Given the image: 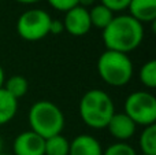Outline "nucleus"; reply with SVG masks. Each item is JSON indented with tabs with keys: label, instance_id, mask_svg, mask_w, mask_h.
I'll list each match as a JSON object with an SVG mask.
<instances>
[{
	"label": "nucleus",
	"instance_id": "obj_1",
	"mask_svg": "<svg viewBox=\"0 0 156 155\" xmlns=\"http://www.w3.org/2000/svg\"><path fill=\"white\" fill-rule=\"evenodd\" d=\"M103 43L110 51L129 54L141 45L144 38V25L129 14L116 15L103 30Z\"/></svg>",
	"mask_w": 156,
	"mask_h": 155
},
{
	"label": "nucleus",
	"instance_id": "obj_2",
	"mask_svg": "<svg viewBox=\"0 0 156 155\" xmlns=\"http://www.w3.org/2000/svg\"><path fill=\"white\" fill-rule=\"evenodd\" d=\"M80 117L86 126L103 129L115 114V104L111 96L103 89H89L80 100Z\"/></svg>",
	"mask_w": 156,
	"mask_h": 155
},
{
	"label": "nucleus",
	"instance_id": "obj_3",
	"mask_svg": "<svg viewBox=\"0 0 156 155\" xmlns=\"http://www.w3.org/2000/svg\"><path fill=\"white\" fill-rule=\"evenodd\" d=\"M30 131L43 139L60 135L65 128V114L54 102L37 100L32 104L27 114Z\"/></svg>",
	"mask_w": 156,
	"mask_h": 155
},
{
	"label": "nucleus",
	"instance_id": "obj_4",
	"mask_svg": "<svg viewBox=\"0 0 156 155\" xmlns=\"http://www.w3.org/2000/svg\"><path fill=\"white\" fill-rule=\"evenodd\" d=\"M97 73L110 87H125L133 77V62L127 54L105 49L97 59Z\"/></svg>",
	"mask_w": 156,
	"mask_h": 155
},
{
	"label": "nucleus",
	"instance_id": "obj_5",
	"mask_svg": "<svg viewBox=\"0 0 156 155\" xmlns=\"http://www.w3.org/2000/svg\"><path fill=\"white\" fill-rule=\"evenodd\" d=\"M125 114L141 126L155 125L156 122V98L148 91L132 92L125 100Z\"/></svg>",
	"mask_w": 156,
	"mask_h": 155
},
{
	"label": "nucleus",
	"instance_id": "obj_6",
	"mask_svg": "<svg viewBox=\"0 0 156 155\" xmlns=\"http://www.w3.org/2000/svg\"><path fill=\"white\" fill-rule=\"evenodd\" d=\"M52 16L43 8H30L19 15L16 33L26 41H40L49 34Z\"/></svg>",
	"mask_w": 156,
	"mask_h": 155
},
{
	"label": "nucleus",
	"instance_id": "obj_7",
	"mask_svg": "<svg viewBox=\"0 0 156 155\" xmlns=\"http://www.w3.org/2000/svg\"><path fill=\"white\" fill-rule=\"evenodd\" d=\"M62 22L65 26V32L74 37H82L88 34L89 30L92 29L88 8H83L81 5H76L71 10L66 11Z\"/></svg>",
	"mask_w": 156,
	"mask_h": 155
},
{
	"label": "nucleus",
	"instance_id": "obj_8",
	"mask_svg": "<svg viewBox=\"0 0 156 155\" xmlns=\"http://www.w3.org/2000/svg\"><path fill=\"white\" fill-rule=\"evenodd\" d=\"M45 139L33 131L21 132L14 139L12 155H45Z\"/></svg>",
	"mask_w": 156,
	"mask_h": 155
},
{
	"label": "nucleus",
	"instance_id": "obj_9",
	"mask_svg": "<svg viewBox=\"0 0 156 155\" xmlns=\"http://www.w3.org/2000/svg\"><path fill=\"white\" fill-rule=\"evenodd\" d=\"M110 135L116 142H127L136 133L137 125L127 117L125 113H116L112 115L108 125L105 126Z\"/></svg>",
	"mask_w": 156,
	"mask_h": 155
},
{
	"label": "nucleus",
	"instance_id": "obj_10",
	"mask_svg": "<svg viewBox=\"0 0 156 155\" xmlns=\"http://www.w3.org/2000/svg\"><path fill=\"white\" fill-rule=\"evenodd\" d=\"M69 155H103V148L94 136L78 135L70 142Z\"/></svg>",
	"mask_w": 156,
	"mask_h": 155
},
{
	"label": "nucleus",
	"instance_id": "obj_11",
	"mask_svg": "<svg viewBox=\"0 0 156 155\" xmlns=\"http://www.w3.org/2000/svg\"><path fill=\"white\" fill-rule=\"evenodd\" d=\"M129 15L140 23H154L156 21V0H130Z\"/></svg>",
	"mask_w": 156,
	"mask_h": 155
},
{
	"label": "nucleus",
	"instance_id": "obj_12",
	"mask_svg": "<svg viewBox=\"0 0 156 155\" xmlns=\"http://www.w3.org/2000/svg\"><path fill=\"white\" fill-rule=\"evenodd\" d=\"M18 111V100L4 88H0V126L14 120Z\"/></svg>",
	"mask_w": 156,
	"mask_h": 155
},
{
	"label": "nucleus",
	"instance_id": "obj_13",
	"mask_svg": "<svg viewBox=\"0 0 156 155\" xmlns=\"http://www.w3.org/2000/svg\"><path fill=\"white\" fill-rule=\"evenodd\" d=\"M88 11H89L92 27H97V29L101 30H104L110 25V22L112 21V18L115 16L110 8H107L105 5L100 4V3L92 5L90 8H88Z\"/></svg>",
	"mask_w": 156,
	"mask_h": 155
},
{
	"label": "nucleus",
	"instance_id": "obj_14",
	"mask_svg": "<svg viewBox=\"0 0 156 155\" xmlns=\"http://www.w3.org/2000/svg\"><path fill=\"white\" fill-rule=\"evenodd\" d=\"M3 88H4L12 98L19 100V99L23 98L27 93V91H29V82H27V80L23 76L15 74V76H11V77H8V78H5Z\"/></svg>",
	"mask_w": 156,
	"mask_h": 155
},
{
	"label": "nucleus",
	"instance_id": "obj_15",
	"mask_svg": "<svg viewBox=\"0 0 156 155\" xmlns=\"http://www.w3.org/2000/svg\"><path fill=\"white\" fill-rule=\"evenodd\" d=\"M138 146H140L141 154L156 155V124L144 126L138 137Z\"/></svg>",
	"mask_w": 156,
	"mask_h": 155
},
{
	"label": "nucleus",
	"instance_id": "obj_16",
	"mask_svg": "<svg viewBox=\"0 0 156 155\" xmlns=\"http://www.w3.org/2000/svg\"><path fill=\"white\" fill-rule=\"evenodd\" d=\"M69 150L70 142L62 133L45 139V155H69Z\"/></svg>",
	"mask_w": 156,
	"mask_h": 155
},
{
	"label": "nucleus",
	"instance_id": "obj_17",
	"mask_svg": "<svg viewBox=\"0 0 156 155\" xmlns=\"http://www.w3.org/2000/svg\"><path fill=\"white\" fill-rule=\"evenodd\" d=\"M138 80L145 88L154 89L156 87V60L145 62L138 70Z\"/></svg>",
	"mask_w": 156,
	"mask_h": 155
},
{
	"label": "nucleus",
	"instance_id": "obj_18",
	"mask_svg": "<svg viewBox=\"0 0 156 155\" xmlns=\"http://www.w3.org/2000/svg\"><path fill=\"white\" fill-rule=\"evenodd\" d=\"M103 155H137V151L129 143L116 142L110 144L105 150H103Z\"/></svg>",
	"mask_w": 156,
	"mask_h": 155
},
{
	"label": "nucleus",
	"instance_id": "obj_19",
	"mask_svg": "<svg viewBox=\"0 0 156 155\" xmlns=\"http://www.w3.org/2000/svg\"><path fill=\"white\" fill-rule=\"evenodd\" d=\"M47 2L54 10L62 11V13H66V11L78 5V0H47Z\"/></svg>",
	"mask_w": 156,
	"mask_h": 155
},
{
	"label": "nucleus",
	"instance_id": "obj_20",
	"mask_svg": "<svg viewBox=\"0 0 156 155\" xmlns=\"http://www.w3.org/2000/svg\"><path fill=\"white\" fill-rule=\"evenodd\" d=\"M129 3H130V0H100V4H103L107 8H110L112 13L127 10Z\"/></svg>",
	"mask_w": 156,
	"mask_h": 155
},
{
	"label": "nucleus",
	"instance_id": "obj_21",
	"mask_svg": "<svg viewBox=\"0 0 156 155\" xmlns=\"http://www.w3.org/2000/svg\"><path fill=\"white\" fill-rule=\"evenodd\" d=\"M65 32V26H63V22L59 21V19H52L51 25H49V34H62Z\"/></svg>",
	"mask_w": 156,
	"mask_h": 155
},
{
	"label": "nucleus",
	"instance_id": "obj_22",
	"mask_svg": "<svg viewBox=\"0 0 156 155\" xmlns=\"http://www.w3.org/2000/svg\"><path fill=\"white\" fill-rule=\"evenodd\" d=\"M94 4H96V0H78V5L83 8H90Z\"/></svg>",
	"mask_w": 156,
	"mask_h": 155
},
{
	"label": "nucleus",
	"instance_id": "obj_23",
	"mask_svg": "<svg viewBox=\"0 0 156 155\" xmlns=\"http://www.w3.org/2000/svg\"><path fill=\"white\" fill-rule=\"evenodd\" d=\"M16 3L19 4H26V5H32V4H36V3H40L41 0H15Z\"/></svg>",
	"mask_w": 156,
	"mask_h": 155
},
{
	"label": "nucleus",
	"instance_id": "obj_24",
	"mask_svg": "<svg viewBox=\"0 0 156 155\" xmlns=\"http://www.w3.org/2000/svg\"><path fill=\"white\" fill-rule=\"evenodd\" d=\"M4 81H5V73H4V70H3V67L0 66V88H3Z\"/></svg>",
	"mask_w": 156,
	"mask_h": 155
},
{
	"label": "nucleus",
	"instance_id": "obj_25",
	"mask_svg": "<svg viewBox=\"0 0 156 155\" xmlns=\"http://www.w3.org/2000/svg\"><path fill=\"white\" fill-rule=\"evenodd\" d=\"M3 153V139L0 137V154Z\"/></svg>",
	"mask_w": 156,
	"mask_h": 155
},
{
	"label": "nucleus",
	"instance_id": "obj_26",
	"mask_svg": "<svg viewBox=\"0 0 156 155\" xmlns=\"http://www.w3.org/2000/svg\"><path fill=\"white\" fill-rule=\"evenodd\" d=\"M0 155H12V154H5V153H2Z\"/></svg>",
	"mask_w": 156,
	"mask_h": 155
},
{
	"label": "nucleus",
	"instance_id": "obj_27",
	"mask_svg": "<svg viewBox=\"0 0 156 155\" xmlns=\"http://www.w3.org/2000/svg\"><path fill=\"white\" fill-rule=\"evenodd\" d=\"M141 155H145V154H141Z\"/></svg>",
	"mask_w": 156,
	"mask_h": 155
}]
</instances>
